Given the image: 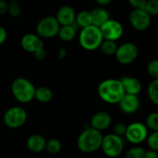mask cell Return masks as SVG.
I'll use <instances>...</instances> for the list:
<instances>
[{
  "mask_svg": "<svg viewBox=\"0 0 158 158\" xmlns=\"http://www.w3.org/2000/svg\"><path fill=\"white\" fill-rule=\"evenodd\" d=\"M129 20L133 29L139 31H146L151 25V17L144 9H135L130 13Z\"/></svg>",
  "mask_w": 158,
  "mask_h": 158,
  "instance_id": "11",
  "label": "cell"
},
{
  "mask_svg": "<svg viewBox=\"0 0 158 158\" xmlns=\"http://www.w3.org/2000/svg\"><path fill=\"white\" fill-rule=\"evenodd\" d=\"M27 148L30 152L33 154H39L45 150L46 140L41 134H32L27 139Z\"/></svg>",
  "mask_w": 158,
  "mask_h": 158,
  "instance_id": "17",
  "label": "cell"
},
{
  "mask_svg": "<svg viewBox=\"0 0 158 158\" xmlns=\"http://www.w3.org/2000/svg\"><path fill=\"white\" fill-rule=\"evenodd\" d=\"M34 98L42 104L49 103L53 98V92L47 86H40L35 88Z\"/></svg>",
  "mask_w": 158,
  "mask_h": 158,
  "instance_id": "20",
  "label": "cell"
},
{
  "mask_svg": "<svg viewBox=\"0 0 158 158\" xmlns=\"http://www.w3.org/2000/svg\"><path fill=\"white\" fill-rule=\"evenodd\" d=\"M67 55H68V53H67V50H66L65 48H60V49L58 50V58H59L60 60L64 59V58L67 56Z\"/></svg>",
  "mask_w": 158,
  "mask_h": 158,
  "instance_id": "37",
  "label": "cell"
},
{
  "mask_svg": "<svg viewBox=\"0 0 158 158\" xmlns=\"http://www.w3.org/2000/svg\"><path fill=\"white\" fill-rule=\"evenodd\" d=\"M76 33H77V28L74 23L71 25L60 26L57 35L59 39L64 42H71L76 37Z\"/></svg>",
  "mask_w": 158,
  "mask_h": 158,
  "instance_id": "19",
  "label": "cell"
},
{
  "mask_svg": "<svg viewBox=\"0 0 158 158\" xmlns=\"http://www.w3.org/2000/svg\"><path fill=\"white\" fill-rule=\"evenodd\" d=\"M143 9L150 17L156 16L158 14V0H147Z\"/></svg>",
  "mask_w": 158,
  "mask_h": 158,
  "instance_id": "29",
  "label": "cell"
},
{
  "mask_svg": "<svg viewBox=\"0 0 158 158\" xmlns=\"http://www.w3.org/2000/svg\"><path fill=\"white\" fill-rule=\"evenodd\" d=\"M144 153V148L140 145H135L127 150V152L125 153V158H143Z\"/></svg>",
  "mask_w": 158,
  "mask_h": 158,
  "instance_id": "26",
  "label": "cell"
},
{
  "mask_svg": "<svg viewBox=\"0 0 158 158\" xmlns=\"http://www.w3.org/2000/svg\"><path fill=\"white\" fill-rule=\"evenodd\" d=\"M111 123L112 118L109 115V113L106 111H98L93 115L90 120V127L102 132L103 131L108 129Z\"/></svg>",
  "mask_w": 158,
  "mask_h": 158,
  "instance_id": "13",
  "label": "cell"
},
{
  "mask_svg": "<svg viewBox=\"0 0 158 158\" xmlns=\"http://www.w3.org/2000/svg\"><path fill=\"white\" fill-rule=\"evenodd\" d=\"M7 13L11 17H19L21 13V6L17 0H11L8 2V7H7Z\"/></svg>",
  "mask_w": 158,
  "mask_h": 158,
  "instance_id": "27",
  "label": "cell"
},
{
  "mask_svg": "<svg viewBox=\"0 0 158 158\" xmlns=\"http://www.w3.org/2000/svg\"><path fill=\"white\" fill-rule=\"evenodd\" d=\"M145 126L148 130L152 131H158V113L152 112L150 113L145 120Z\"/></svg>",
  "mask_w": 158,
  "mask_h": 158,
  "instance_id": "25",
  "label": "cell"
},
{
  "mask_svg": "<svg viewBox=\"0 0 158 158\" xmlns=\"http://www.w3.org/2000/svg\"><path fill=\"white\" fill-rule=\"evenodd\" d=\"M148 134V129L145 124L140 121H135L127 126L124 137L131 144L139 145L145 142Z\"/></svg>",
  "mask_w": 158,
  "mask_h": 158,
  "instance_id": "7",
  "label": "cell"
},
{
  "mask_svg": "<svg viewBox=\"0 0 158 158\" xmlns=\"http://www.w3.org/2000/svg\"><path fill=\"white\" fill-rule=\"evenodd\" d=\"M62 149V143L61 142L56 138H52L46 141L45 144V150L51 154V155H57Z\"/></svg>",
  "mask_w": 158,
  "mask_h": 158,
  "instance_id": "24",
  "label": "cell"
},
{
  "mask_svg": "<svg viewBox=\"0 0 158 158\" xmlns=\"http://www.w3.org/2000/svg\"><path fill=\"white\" fill-rule=\"evenodd\" d=\"M147 72L151 78L158 79V60L153 59L147 65Z\"/></svg>",
  "mask_w": 158,
  "mask_h": 158,
  "instance_id": "30",
  "label": "cell"
},
{
  "mask_svg": "<svg viewBox=\"0 0 158 158\" xmlns=\"http://www.w3.org/2000/svg\"><path fill=\"white\" fill-rule=\"evenodd\" d=\"M145 141L150 150L158 151V131H152L148 134Z\"/></svg>",
  "mask_w": 158,
  "mask_h": 158,
  "instance_id": "28",
  "label": "cell"
},
{
  "mask_svg": "<svg viewBox=\"0 0 158 158\" xmlns=\"http://www.w3.org/2000/svg\"><path fill=\"white\" fill-rule=\"evenodd\" d=\"M55 18L56 19L60 26L71 25V24H74L75 22L76 12L72 6L65 5L58 8Z\"/></svg>",
  "mask_w": 158,
  "mask_h": 158,
  "instance_id": "15",
  "label": "cell"
},
{
  "mask_svg": "<svg viewBox=\"0 0 158 158\" xmlns=\"http://www.w3.org/2000/svg\"><path fill=\"white\" fill-rule=\"evenodd\" d=\"M103 134L101 131L88 127L84 129L77 139V146L79 150L84 154H92L97 152L101 148Z\"/></svg>",
  "mask_w": 158,
  "mask_h": 158,
  "instance_id": "2",
  "label": "cell"
},
{
  "mask_svg": "<svg viewBox=\"0 0 158 158\" xmlns=\"http://www.w3.org/2000/svg\"><path fill=\"white\" fill-rule=\"evenodd\" d=\"M8 3L6 0H0V15H4L7 13Z\"/></svg>",
  "mask_w": 158,
  "mask_h": 158,
  "instance_id": "34",
  "label": "cell"
},
{
  "mask_svg": "<svg viewBox=\"0 0 158 158\" xmlns=\"http://www.w3.org/2000/svg\"><path fill=\"white\" fill-rule=\"evenodd\" d=\"M7 37V32L6 31V29L2 26H0V45L3 44Z\"/></svg>",
  "mask_w": 158,
  "mask_h": 158,
  "instance_id": "35",
  "label": "cell"
},
{
  "mask_svg": "<svg viewBox=\"0 0 158 158\" xmlns=\"http://www.w3.org/2000/svg\"><path fill=\"white\" fill-rule=\"evenodd\" d=\"M91 16H92L93 25L97 26L99 28L106 21H107L110 19L108 11L106 9L103 8V7H96V8L93 9L91 11Z\"/></svg>",
  "mask_w": 158,
  "mask_h": 158,
  "instance_id": "18",
  "label": "cell"
},
{
  "mask_svg": "<svg viewBox=\"0 0 158 158\" xmlns=\"http://www.w3.org/2000/svg\"><path fill=\"white\" fill-rule=\"evenodd\" d=\"M20 45L23 50L28 53H34L38 49L44 47V43L41 37L37 34L33 33H27L22 36L20 40Z\"/></svg>",
  "mask_w": 158,
  "mask_h": 158,
  "instance_id": "14",
  "label": "cell"
},
{
  "mask_svg": "<svg viewBox=\"0 0 158 158\" xmlns=\"http://www.w3.org/2000/svg\"><path fill=\"white\" fill-rule=\"evenodd\" d=\"M104 38L100 28L93 24L82 28L79 34V43L81 46L88 51H93L99 48Z\"/></svg>",
  "mask_w": 158,
  "mask_h": 158,
  "instance_id": "4",
  "label": "cell"
},
{
  "mask_svg": "<svg viewBox=\"0 0 158 158\" xmlns=\"http://www.w3.org/2000/svg\"><path fill=\"white\" fill-rule=\"evenodd\" d=\"M147 95L149 100L154 104L158 105V79H154L147 87Z\"/></svg>",
  "mask_w": 158,
  "mask_h": 158,
  "instance_id": "22",
  "label": "cell"
},
{
  "mask_svg": "<svg viewBox=\"0 0 158 158\" xmlns=\"http://www.w3.org/2000/svg\"><path fill=\"white\" fill-rule=\"evenodd\" d=\"M100 31L102 33V36L105 40H110V41H118L124 32V29L122 24L116 19H109L107 21H106L101 27Z\"/></svg>",
  "mask_w": 158,
  "mask_h": 158,
  "instance_id": "10",
  "label": "cell"
},
{
  "mask_svg": "<svg viewBox=\"0 0 158 158\" xmlns=\"http://www.w3.org/2000/svg\"><path fill=\"white\" fill-rule=\"evenodd\" d=\"M75 25L79 26L80 28H85L87 26H90L93 24L92 22V16H91V11L87 10H82L80 11L78 14H76L75 18Z\"/></svg>",
  "mask_w": 158,
  "mask_h": 158,
  "instance_id": "21",
  "label": "cell"
},
{
  "mask_svg": "<svg viewBox=\"0 0 158 158\" xmlns=\"http://www.w3.org/2000/svg\"><path fill=\"white\" fill-rule=\"evenodd\" d=\"M95 2L100 6H107L112 2V0H95Z\"/></svg>",
  "mask_w": 158,
  "mask_h": 158,
  "instance_id": "38",
  "label": "cell"
},
{
  "mask_svg": "<svg viewBox=\"0 0 158 158\" xmlns=\"http://www.w3.org/2000/svg\"><path fill=\"white\" fill-rule=\"evenodd\" d=\"M143 158H158L157 151H154V150L145 151Z\"/></svg>",
  "mask_w": 158,
  "mask_h": 158,
  "instance_id": "36",
  "label": "cell"
},
{
  "mask_svg": "<svg viewBox=\"0 0 158 158\" xmlns=\"http://www.w3.org/2000/svg\"><path fill=\"white\" fill-rule=\"evenodd\" d=\"M130 5L135 9H143L147 0H128Z\"/></svg>",
  "mask_w": 158,
  "mask_h": 158,
  "instance_id": "32",
  "label": "cell"
},
{
  "mask_svg": "<svg viewBox=\"0 0 158 158\" xmlns=\"http://www.w3.org/2000/svg\"><path fill=\"white\" fill-rule=\"evenodd\" d=\"M33 55H34V56H35V58L37 60H44L46 57L47 54H46V51H45L44 47H42L40 49H38L36 52H34Z\"/></svg>",
  "mask_w": 158,
  "mask_h": 158,
  "instance_id": "33",
  "label": "cell"
},
{
  "mask_svg": "<svg viewBox=\"0 0 158 158\" xmlns=\"http://www.w3.org/2000/svg\"><path fill=\"white\" fill-rule=\"evenodd\" d=\"M27 118V111L21 106L9 107L3 116V121L9 129H19L22 127L26 123Z\"/></svg>",
  "mask_w": 158,
  "mask_h": 158,
  "instance_id": "6",
  "label": "cell"
},
{
  "mask_svg": "<svg viewBox=\"0 0 158 158\" xmlns=\"http://www.w3.org/2000/svg\"><path fill=\"white\" fill-rule=\"evenodd\" d=\"M124 146L125 143L123 137H119L114 133H109L103 136L100 149L107 157L116 158L123 153Z\"/></svg>",
  "mask_w": 158,
  "mask_h": 158,
  "instance_id": "5",
  "label": "cell"
},
{
  "mask_svg": "<svg viewBox=\"0 0 158 158\" xmlns=\"http://www.w3.org/2000/svg\"><path fill=\"white\" fill-rule=\"evenodd\" d=\"M139 50L135 44L127 42L118 46L115 53L116 59L122 65H130L134 62L138 57Z\"/></svg>",
  "mask_w": 158,
  "mask_h": 158,
  "instance_id": "9",
  "label": "cell"
},
{
  "mask_svg": "<svg viewBox=\"0 0 158 158\" xmlns=\"http://www.w3.org/2000/svg\"><path fill=\"white\" fill-rule=\"evenodd\" d=\"M10 90L14 98L21 104L30 103L34 99L35 86L25 78H16L11 83Z\"/></svg>",
  "mask_w": 158,
  "mask_h": 158,
  "instance_id": "3",
  "label": "cell"
},
{
  "mask_svg": "<svg viewBox=\"0 0 158 158\" xmlns=\"http://www.w3.org/2000/svg\"><path fill=\"white\" fill-rule=\"evenodd\" d=\"M59 28L60 25L56 19L53 16H47L39 20L36 25V32L41 38L50 39L57 35Z\"/></svg>",
  "mask_w": 158,
  "mask_h": 158,
  "instance_id": "8",
  "label": "cell"
},
{
  "mask_svg": "<svg viewBox=\"0 0 158 158\" xmlns=\"http://www.w3.org/2000/svg\"><path fill=\"white\" fill-rule=\"evenodd\" d=\"M118 105L122 113L126 115H132L140 109L141 101L138 95L125 94Z\"/></svg>",
  "mask_w": 158,
  "mask_h": 158,
  "instance_id": "12",
  "label": "cell"
},
{
  "mask_svg": "<svg viewBox=\"0 0 158 158\" xmlns=\"http://www.w3.org/2000/svg\"><path fill=\"white\" fill-rule=\"evenodd\" d=\"M119 80L121 81L125 94L138 95L141 93L143 86L141 81L137 78L131 77V76H124Z\"/></svg>",
  "mask_w": 158,
  "mask_h": 158,
  "instance_id": "16",
  "label": "cell"
},
{
  "mask_svg": "<svg viewBox=\"0 0 158 158\" xmlns=\"http://www.w3.org/2000/svg\"><path fill=\"white\" fill-rule=\"evenodd\" d=\"M126 128L127 126L124 124V123H117L115 126H114V130H113V133L119 136V137H124L125 135V132H126Z\"/></svg>",
  "mask_w": 158,
  "mask_h": 158,
  "instance_id": "31",
  "label": "cell"
},
{
  "mask_svg": "<svg viewBox=\"0 0 158 158\" xmlns=\"http://www.w3.org/2000/svg\"><path fill=\"white\" fill-rule=\"evenodd\" d=\"M104 55L106 56H115V53L118 49V45L115 41H110V40H103L100 47H99Z\"/></svg>",
  "mask_w": 158,
  "mask_h": 158,
  "instance_id": "23",
  "label": "cell"
},
{
  "mask_svg": "<svg viewBox=\"0 0 158 158\" xmlns=\"http://www.w3.org/2000/svg\"><path fill=\"white\" fill-rule=\"evenodd\" d=\"M97 93L101 100L109 105H118L125 94L121 81L118 79H106L101 81Z\"/></svg>",
  "mask_w": 158,
  "mask_h": 158,
  "instance_id": "1",
  "label": "cell"
}]
</instances>
